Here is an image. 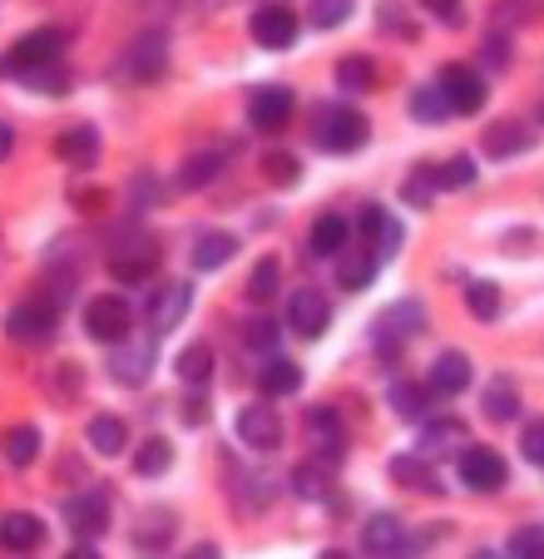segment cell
<instances>
[{
  "instance_id": "1",
  "label": "cell",
  "mask_w": 544,
  "mask_h": 559,
  "mask_svg": "<svg viewBox=\"0 0 544 559\" xmlns=\"http://www.w3.org/2000/svg\"><path fill=\"white\" fill-rule=\"evenodd\" d=\"M367 139H371L367 115L352 105H332L317 119V144H322L327 154H356V148H367Z\"/></svg>"
},
{
  "instance_id": "2",
  "label": "cell",
  "mask_w": 544,
  "mask_h": 559,
  "mask_svg": "<svg viewBox=\"0 0 544 559\" xmlns=\"http://www.w3.org/2000/svg\"><path fill=\"white\" fill-rule=\"evenodd\" d=\"M64 40H70L64 31H31L25 40H15L11 50L0 55V80H5V74H11V80H25V74L40 70V64H55L64 50Z\"/></svg>"
},
{
  "instance_id": "3",
  "label": "cell",
  "mask_w": 544,
  "mask_h": 559,
  "mask_svg": "<svg viewBox=\"0 0 544 559\" xmlns=\"http://www.w3.org/2000/svg\"><path fill=\"white\" fill-rule=\"evenodd\" d=\"M129 328H134V307H129L119 293H99V297L84 302V332H90L95 342L119 347V342L129 337Z\"/></svg>"
},
{
  "instance_id": "4",
  "label": "cell",
  "mask_w": 544,
  "mask_h": 559,
  "mask_svg": "<svg viewBox=\"0 0 544 559\" xmlns=\"http://www.w3.org/2000/svg\"><path fill=\"white\" fill-rule=\"evenodd\" d=\"M154 267H158V243L144 228H125V238H115V248H109V273L125 277V283H139Z\"/></svg>"
},
{
  "instance_id": "5",
  "label": "cell",
  "mask_w": 544,
  "mask_h": 559,
  "mask_svg": "<svg viewBox=\"0 0 544 559\" xmlns=\"http://www.w3.org/2000/svg\"><path fill=\"white\" fill-rule=\"evenodd\" d=\"M55 322H60V307L50 302V297H35V302L15 307L11 317H5V337H15L21 347H40V342L55 337Z\"/></svg>"
},
{
  "instance_id": "6",
  "label": "cell",
  "mask_w": 544,
  "mask_h": 559,
  "mask_svg": "<svg viewBox=\"0 0 544 559\" xmlns=\"http://www.w3.org/2000/svg\"><path fill=\"white\" fill-rule=\"evenodd\" d=\"M297 115V99L287 85H262L248 95V124L262 129V134H283Z\"/></svg>"
},
{
  "instance_id": "7",
  "label": "cell",
  "mask_w": 544,
  "mask_h": 559,
  "mask_svg": "<svg viewBox=\"0 0 544 559\" xmlns=\"http://www.w3.org/2000/svg\"><path fill=\"white\" fill-rule=\"evenodd\" d=\"M456 471H461V486H471V490L505 486V455L495 445H465V451H456Z\"/></svg>"
},
{
  "instance_id": "8",
  "label": "cell",
  "mask_w": 544,
  "mask_h": 559,
  "mask_svg": "<svg viewBox=\"0 0 544 559\" xmlns=\"http://www.w3.org/2000/svg\"><path fill=\"white\" fill-rule=\"evenodd\" d=\"M440 95H446L450 115H481L485 80L471 70V64H446V70H440Z\"/></svg>"
},
{
  "instance_id": "9",
  "label": "cell",
  "mask_w": 544,
  "mask_h": 559,
  "mask_svg": "<svg viewBox=\"0 0 544 559\" xmlns=\"http://www.w3.org/2000/svg\"><path fill=\"white\" fill-rule=\"evenodd\" d=\"M327 322H332V302H327L317 287H297V293L287 297V328H293L303 342L322 337Z\"/></svg>"
},
{
  "instance_id": "10",
  "label": "cell",
  "mask_w": 544,
  "mask_h": 559,
  "mask_svg": "<svg viewBox=\"0 0 544 559\" xmlns=\"http://www.w3.org/2000/svg\"><path fill=\"white\" fill-rule=\"evenodd\" d=\"M307 445H312L317 465H327V471H332V465L346 455V431H342V416H336V412H327V406H317V412H307Z\"/></svg>"
},
{
  "instance_id": "11",
  "label": "cell",
  "mask_w": 544,
  "mask_h": 559,
  "mask_svg": "<svg viewBox=\"0 0 544 559\" xmlns=\"http://www.w3.org/2000/svg\"><path fill=\"white\" fill-rule=\"evenodd\" d=\"M238 441L252 451H277L283 445V416L272 412L268 402H252L238 412Z\"/></svg>"
},
{
  "instance_id": "12",
  "label": "cell",
  "mask_w": 544,
  "mask_h": 559,
  "mask_svg": "<svg viewBox=\"0 0 544 559\" xmlns=\"http://www.w3.org/2000/svg\"><path fill=\"white\" fill-rule=\"evenodd\" d=\"M421 328H426V307L421 302H391L387 312L377 317V347H401L406 337H421Z\"/></svg>"
},
{
  "instance_id": "13",
  "label": "cell",
  "mask_w": 544,
  "mask_h": 559,
  "mask_svg": "<svg viewBox=\"0 0 544 559\" xmlns=\"http://www.w3.org/2000/svg\"><path fill=\"white\" fill-rule=\"evenodd\" d=\"M164 64H168V40L158 31L139 35V40L125 50V74L139 80V85H154L158 74H164Z\"/></svg>"
},
{
  "instance_id": "14",
  "label": "cell",
  "mask_w": 544,
  "mask_h": 559,
  "mask_svg": "<svg viewBox=\"0 0 544 559\" xmlns=\"http://www.w3.org/2000/svg\"><path fill=\"white\" fill-rule=\"evenodd\" d=\"M248 31L262 50H287V45L297 40V11H287V5H262V11H252Z\"/></svg>"
},
{
  "instance_id": "15",
  "label": "cell",
  "mask_w": 544,
  "mask_h": 559,
  "mask_svg": "<svg viewBox=\"0 0 544 559\" xmlns=\"http://www.w3.org/2000/svg\"><path fill=\"white\" fill-rule=\"evenodd\" d=\"M362 238H367V258L387 263V258L401 248V223L391 218L381 203H367V209H362Z\"/></svg>"
},
{
  "instance_id": "16",
  "label": "cell",
  "mask_w": 544,
  "mask_h": 559,
  "mask_svg": "<svg viewBox=\"0 0 544 559\" xmlns=\"http://www.w3.org/2000/svg\"><path fill=\"white\" fill-rule=\"evenodd\" d=\"M362 549H367L371 559H397L411 549L406 539V525H401L397 515H371L367 525H362Z\"/></svg>"
},
{
  "instance_id": "17",
  "label": "cell",
  "mask_w": 544,
  "mask_h": 559,
  "mask_svg": "<svg viewBox=\"0 0 544 559\" xmlns=\"http://www.w3.org/2000/svg\"><path fill=\"white\" fill-rule=\"evenodd\" d=\"M40 545H45V520L40 515H25V510L0 515V549H5V555H35Z\"/></svg>"
},
{
  "instance_id": "18",
  "label": "cell",
  "mask_w": 544,
  "mask_h": 559,
  "mask_svg": "<svg viewBox=\"0 0 544 559\" xmlns=\"http://www.w3.org/2000/svg\"><path fill=\"white\" fill-rule=\"evenodd\" d=\"M471 386V357L465 352H440L426 371V391L430 396H461Z\"/></svg>"
},
{
  "instance_id": "19",
  "label": "cell",
  "mask_w": 544,
  "mask_h": 559,
  "mask_svg": "<svg viewBox=\"0 0 544 559\" xmlns=\"http://www.w3.org/2000/svg\"><path fill=\"white\" fill-rule=\"evenodd\" d=\"M64 520H70V530L80 539H95L109 530V496L105 490H90V496H74L70 506H64Z\"/></svg>"
},
{
  "instance_id": "20",
  "label": "cell",
  "mask_w": 544,
  "mask_h": 559,
  "mask_svg": "<svg viewBox=\"0 0 544 559\" xmlns=\"http://www.w3.org/2000/svg\"><path fill=\"white\" fill-rule=\"evenodd\" d=\"M174 530H178V520H174V510H144V515L134 520V549L144 559H158L168 549V539H174Z\"/></svg>"
},
{
  "instance_id": "21",
  "label": "cell",
  "mask_w": 544,
  "mask_h": 559,
  "mask_svg": "<svg viewBox=\"0 0 544 559\" xmlns=\"http://www.w3.org/2000/svg\"><path fill=\"white\" fill-rule=\"evenodd\" d=\"M530 144H534V134H530L524 119H495V124L485 129V154L490 158H515V154H524Z\"/></svg>"
},
{
  "instance_id": "22",
  "label": "cell",
  "mask_w": 544,
  "mask_h": 559,
  "mask_svg": "<svg viewBox=\"0 0 544 559\" xmlns=\"http://www.w3.org/2000/svg\"><path fill=\"white\" fill-rule=\"evenodd\" d=\"M55 154L70 164V169H95V158H99V134L90 124H74L64 129L60 139H55Z\"/></svg>"
},
{
  "instance_id": "23",
  "label": "cell",
  "mask_w": 544,
  "mask_h": 559,
  "mask_svg": "<svg viewBox=\"0 0 544 559\" xmlns=\"http://www.w3.org/2000/svg\"><path fill=\"white\" fill-rule=\"evenodd\" d=\"M223 164H228V154H223V148H199V154H189V158H184V169H178V189H184V193L209 189V183L223 174Z\"/></svg>"
},
{
  "instance_id": "24",
  "label": "cell",
  "mask_w": 544,
  "mask_h": 559,
  "mask_svg": "<svg viewBox=\"0 0 544 559\" xmlns=\"http://www.w3.org/2000/svg\"><path fill=\"white\" fill-rule=\"evenodd\" d=\"M465 445V426L456 421V416H430L426 426H421V455L426 461H436V455L446 451H461Z\"/></svg>"
},
{
  "instance_id": "25",
  "label": "cell",
  "mask_w": 544,
  "mask_h": 559,
  "mask_svg": "<svg viewBox=\"0 0 544 559\" xmlns=\"http://www.w3.org/2000/svg\"><path fill=\"white\" fill-rule=\"evenodd\" d=\"M346 238H352V223H346L342 213H322V218L312 223V233H307V248H312L317 258H342Z\"/></svg>"
},
{
  "instance_id": "26",
  "label": "cell",
  "mask_w": 544,
  "mask_h": 559,
  "mask_svg": "<svg viewBox=\"0 0 544 559\" xmlns=\"http://www.w3.org/2000/svg\"><path fill=\"white\" fill-rule=\"evenodd\" d=\"M189 297L193 293L184 283H168L164 293L149 302V328H154V332H174L178 322H184V312H189Z\"/></svg>"
},
{
  "instance_id": "27",
  "label": "cell",
  "mask_w": 544,
  "mask_h": 559,
  "mask_svg": "<svg viewBox=\"0 0 544 559\" xmlns=\"http://www.w3.org/2000/svg\"><path fill=\"white\" fill-rule=\"evenodd\" d=\"M174 371H178V381H184L189 391H203V386H209V377H213V347H209V342L184 347V352H178V361H174Z\"/></svg>"
},
{
  "instance_id": "28",
  "label": "cell",
  "mask_w": 544,
  "mask_h": 559,
  "mask_svg": "<svg viewBox=\"0 0 544 559\" xmlns=\"http://www.w3.org/2000/svg\"><path fill=\"white\" fill-rule=\"evenodd\" d=\"M481 412L490 416L495 426L515 421V416H520V386H515L510 377H495L490 386H485V396H481Z\"/></svg>"
},
{
  "instance_id": "29",
  "label": "cell",
  "mask_w": 544,
  "mask_h": 559,
  "mask_svg": "<svg viewBox=\"0 0 544 559\" xmlns=\"http://www.w3.org/2000/svg\"><path fill=\"white\" fill-rule=\"evenodd\" d=\"M149 367H154V347H149V342H129V337H125V352L109 361L115 381H125V386H139V381L149 377Z\"/></svg>"
},
{
  "instance_id": "30",
  "label": "cell",
  "mask_w": 544,
  "mask_h": 559,
  "mask_svg": "<svg viewBox=\"0 0 544 559\" xmlns=\"http://www.w3.org/2000/svg\"><path fill=\"white\" fill-rule=\"evenodd\" d=\"M0 455H5V465H15V471L35 465V455H40V431H35V426H11V431H0Z\"/></svg>"
},
{
  "instance_id": "31",
  "label": "cell",
  "mask_w": 544,
  "mask_h": 559,
  "mask_svg": "<svg viewBox=\"0 0 544 559\" xmlns=\"http://www.w3.org/2000/svg\"><path fill=\"white\" fill-rule=\"evenodd\" d=\"M90 445H95L99 455H125V445H129V426H125V416L99 412L95 421H90Z\"/></svg>"
},
{
  "instance_id": "32",
  "label": "cell",
  "mask_w": 544,
  "mask_h": 559,
  "mask_svg": "<svg viewBox=\"0 0 544 559\" xmlns=\"http://www.w3.org/2000/svg\"><path fill=\"white\" fill-rule=\"evenodd\" d=\"M233 253H238V238H233V233H203L199 243H193V267H199V273H218Z\"/></svg>"
},
{
  "instance_id": "33",
  "label": "cell",
  "mask_w": 544,
  "mask_h": 559,
  "mask_svg": "<svg viewBox=\"0 0 544 559\" xmlns=\"http://www.w3.org/2000/svg\"><path fill=\"white\" fill-rule=\"evenodd\" d=\"M430 183H436V193L471 189V183H475V158L471 154H456V158H446V164H430Z\"/></svg>"
},
{
  "instance_id": "34",
  "label": "cell",
  "mask_w": 544,
  "mask_h": 559,
  "mask_svg": "<svg viewBox=\"0 0 544 559\" xmlns=\"http://www.w3.org/2000/svg\"><path fill=\"white\" fill-rule=\"evenodd\" d=\"M336 85H342L346 95H367V90L377 85V64H371L367 55H346V60H336Z\"/></svg>"
},
{
  "instance_id": "35",
  "label": "cell",
  "mask_w": 544,
  "mask_h": 559,
  "mask_svg": "<svg viewBox=\"0 0 544 559\" xmlns=\"http://www.w3.org/2000/svg\"><path fill=\"white\" fill-rule=\"evenodd\" d=\"M258 386H262V396H293L297 386H303V371L293 367V361H268V367L258 371Z\"/></svg>"
},
{
  "instance_id": "36",
  "label": "cell",
  "mask_w": 544,
  "mask_h": 559,
  "mask_svg": "<svg viewBox=\"0 0 544 559\" xmlns=\"http://www.w3.org/2000/svg\"><path fill=\"white\" fill-rule=\"evenodd\" d=\"M465 307H471L475 322H495V317H500V307H505V293L495 283H485V277H475V283L465 287Z\"/></svg>"
},
{
  "instance_id": "37",
  "label": "cell",
  "mask_w": 544,
  "mask_h": 559,
  "mask_svg": "<svg viewBox=\"0 0 544 559\" xmlns=\"http://www.w3.org/2000/svg\"><path fill=\"white\" fill-rule=\"evenodd\" d=\"M391 406H397L401 421H430V391L426 386H391Z\"/></svg>"
},
{
  "instance_id": "38",
  "label": "cell",
  "mask_w": 544,
  "mask_h": 559,
  "mask_svg": "<svg viewBox=\"0 0 544 559\" xmlns=\"http://www.w3.org/2000/svg\"><path fill=\"white\" fill-rule=\"evenodd\" d=\"M168 465H174V445H168L164 436H149V441L139 445V455H134V471L144 475V480H154V475H164Z\"/></svg>"
},
{
  "instance_id": "39",
  "label": "cell",
  "mask_w": 544,
  "mask_h": 559,
  "mask_svg": "<svg viewBox=\"0 0 544 559\" xmlns=\"http://www.w3.org/2000/svg\"><path fill=\"white\" fill-rule=\"evenodd\" d=\"M411 119H421V124H440V119H450V105H446V95H440V85L411 90Z\"/></svg>"
},
{
  "instance_id": "40",
  "label": "cell",
  "mask_w": 544,
  "mask_h": 559,
  "mask_svg": "<svg viewBox=\"0 0 544 559\" xmlns=\"http://www.w3.org/2000/svg\"><path fill=\"white\" fill-rule=\"evenodd\" d=\"M391 475H397L401 486H426L430 496H436V475H430V461L426 455H397V461H391Z\"/></svg>"
},
{
  "instance_id": "41",
  "label": "cell",
  "mask_w": 544,
  "mask_h": 559,
  "mask_svg": "<svg viewBox=\"0 0 544 559\" xmlns=\"http://www.w3.org/2000/svg\"><path fill=\"white\" fill-rule=\"evenodd\" d=\"M277 283H283V267H277V258H262L258 267H252V277H248V297L252 302H272L277 297Z\"/></svg>"
},
{
  "instance_id": "42",
  "label": "cell",
  "mask_w": 544,
  "mask_h": 559,
  "mask_svg": "<svg viewBox=\"0 0 544 559\" xmlns=\"http://www.w3.org/2000/svg\"><path fill=\"white\" fill-rule=\"evenodd\" d=\"M262 179L277 183V189H287V183L303 179V164H297V154H283V148H272V154H262Z\"/></svg>"
},
{
  "instance_id": "43",
  "label": "cell",
  "mask_w": 544,
  "mask_h": 559,
  "mask_svg": "<svg viewBox=\"0 0 544 559\" xmlns=\"http://www.w3.org/2000/svg\"><path fill=\"white\" fill-rule=\"evenodd\" d=\"M356 0H312V25L317 31H336V25L352 15Z\"/></svg>"
},
{
  "instance_id": "44",
  "label": "cell",
  "mask_w": 544,
  "mask_h": 559,
  "mask_svg": "<svg viewBox=\"0 0 544 559\" xmlns=\"http://www.w3.org/2000/svg\"><path fill=\"white\" fill-rule=\"evenodd\" d=\"M377 267L381 263H377V258H367V253H362V258H346L342 253V287H352V293H356V287H367Z\"/></svg>"
},
{
  "instance_id": "45",
  "label": "cell",
  "mask_w": 544,
  "mask_h": 559,
  "mask_svg": "<svg viewBox=\"0 0 544 559\" xmlns=\"http://www.w3.org/2000/svg\"><path fill=\"white\" fill-rule=\"evenodd\" d=\"M377 25L381 31H391L397 40H416V25H406V11H401L397 0H387V5L377 11Z\"/></svg>"
},
{
  "instance_id": "46",
  "label": "cell",
  "mask_w": 544,
  "mask_h": 559,
  "mask_svg": "<svg viewBox=\"0 0 544 559\" xmlns=\"http://www.w3.org/2000/svg\"><path fill=\"white\" fill-rule=\"evenodd\" d=\"M293 486H297V496H307V500H327V471L322 465H303V471L293 475Z\"/></svg>"
},
{
  "instance_id": "47",
  "label": "cell",
  "mask_w": 544,
  "mask_h": 559,
  "mask_svg": "<svg viewBox=\"0 0 544 559\" xmlns=\"http://www.w3.org/2000/svg\"><path fill=\"white\" fill-rule=\"evenodd\" d=\"M510 559H544V530H515L510 539Z\"/></svg>"
},
{
  "instance_id": "48",
  "label": "cell",
  "mask_w": 544,
  "mask_h": 559,
  "mask_svg": "<svg viewBox=\"0 0 544 559\" xmlns=\"http://www.w3.org/2000/svg\"><path fill=\"white\" fill-rule=\"evenodd\" d=\"M243 342H248L252 352H272V347H277V322H268V317L248 322V328H243Z\"/></svg>"
},
{
  "instance_id": "49",
  "label": "cell",
  "mask_w": 544,
  "mask_h": 559,
  "mask_svg": "<svg viewBox=\"0 0 544 559\" xmlns=\"http://www.w3.org/2000/svg\"><path fill=\"white\" fill-rule=\"evenodd\" d=\"M520 451H524V461L544 471V416H540V421H530V426L520 431Z\"/></svg>"
},
{
  "instance_id": "50",
  "label": "cell",
  "mask_w": 544,
  "mask_h": 559,
  "mask_svg": "<svg viewBox=\"0 0 544 559\" xmlns=\"http://www.w3.org/2000/svg\"><path fill=\"white\" fill-rule=\"evenodd\" d=\"M401 193H406V203H411V209H426V203H430V193H436V183H430V164H421V169L411 174V183H406V189H401Z\"/></svg>"
},
{
  "instance_id": "51",
  "label": "cell",
  "mask_w": 544,
  "mask_h": 559,
  "mask_svg": "<svg viewBox=\"0 0 544 559\" xmlns=\"http://www.w3.org/2000/svg\"><path fill=\"white\" fill-rule=\"evenodd\" d=\"M25 85H35V90H64V85H70V74H64V64L55 60V64H40V70L25 74Z\"/></svg>"
},
{
  "instance_id": "52",
  "label": "cell",
  "mask_w": 544,
  "mask_h": 559,
  "mask_svg": "<svg viewBox=\"0 0 544 559\" xmlns=\"http://www.w3.org/2000/svg\"><path fill=\"white\" fill-rule=\"evenodd\" d=\"M421 11H430L440 25H465V5H461V0H421Z\"/></svg>"
},
{
  "instance_id": "53",
  "label": "cell",
  "mask_w": 544,
  "mask_h": 559,
  "mask_svg": "<svg viewBox=\"0 0 544 559\" xmlns=\"http://www.w3.org/2000/svg\"><path fill=\"white\" fill-rule=\"evenodd\" d=\"M485 64H490V70H505V64H510V40H485Z\"/></svg>"
},
{
  "instance_id": "54",
  "label": "cell",
  "mask_w": 544,
  "mask_h": 559,
  "mask_svg": "<svg viewBox=\"0 0 544 559\" xmlns=\"http://www.w3.org/2000/svg\"><path fill=\"white\" fill-rule=\"evenodd\" d=\"M184 421H189V426H203V421H209V402H203L199 391H193L189 402H184Z\"/></svg>"
},
{
  "instance_id": "55",
  "label": "cell",
  "mask_w": 544,
  "mask_h": 559,
  "mask_svg": "<svg viewBox=\"0 0 544 559\" xmlns=\"http://www.w3.org/2000/svg\"><path fill=\"white\" fill-rule=\"evenodd\" d=\"M11 148H15V129L5 124V119H0V164L11 158Z\"/></svg>"
},
{
  "instance_id": "56",
  "label": "cell",
  "mask_w": 544,
  "mask_h": 559,
  "mask_svg": "<svg viewBox=\"0 0 544 559\" xmlns=\"http://www.w3.org/2000/svg\"><path fill=\"white\" fill-rule=\"evenodd\" d=\"M184 559H223V555H218V545H193Z\"/></svg>"
},
{
  "instance_id": "57",
  "label": "cell",
  "mask_w": 544,
  "mask_h": 559,
  "mask_svg": "<svg viewBox=\"0 0 544 559\" xmlns=\"http://www.w3.org/2000/svg\"><path fill=\"white\" fill-rule=\"evenodd\" d=\"M64 559H99V555H95V549H90V545H74Z\"/></svg>"
},
{
  "instance_id": "58",
  "label": "cell",
  "mask_w": 544,
  "mask_h": 559,
  "mask_svg": "<svg viewBox=\"0 0 544 559\" xmlns=\"http://www.w3.org/2000/svg\"><path fill=\"white\" fill-rule=\"evenodd\" d=\"M471 559H510V555H500V549H475Z\"/></svg>"
},
{
  "instance_id": "59",
  "label": "cell",
  "mask_w": 544,
  "mask_h": 559,
  "mask_svg": "<svg viewBox=\"0 0 544 559\" xmlns=\"http://www.w3.org/2000/svg\"><path fill=\"white\" fill-rule=\"evenodd\" d=\"M317 559H352V555H346V549H322Z\"/></svg>"
}]
</instances>
